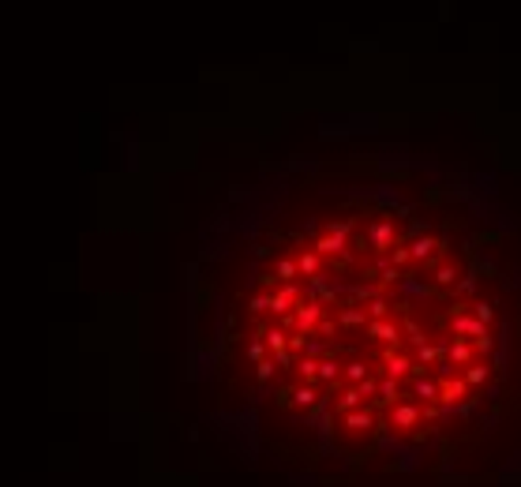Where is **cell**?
<instances>
[{"label": "cell", "instance_id": "6da1fadb", "mask_svg": "<svg viewBox=\"0 0 521 487\" xmlns=\"http://www.w3.org/2000/svg\"><path fill=\"white\" fill-rule=\"evenodd\" d=\"M241 308L259 424L311 458H375L469 424L521 341V277L492 229L409 188L304 221Z\"/></svg>", "mask_w": 521, "mask_h": 487}]
</instances>
